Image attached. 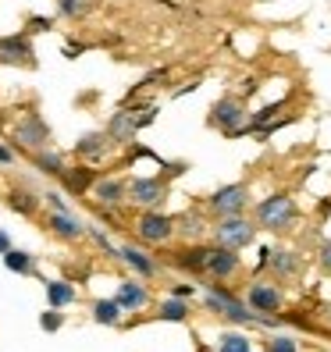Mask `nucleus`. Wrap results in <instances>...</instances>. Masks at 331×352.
<instances>
[{"label": "nucleus", "instance_id": "obj_1", "mask_svg": "<svg viewBox=\"0 0 331 352\" xmlns=\"http://www.w3.org/2000/svg\"><path fill=\"white\" fill-rule=\"evenodd\" d=\"M296 217H299V206L292 203V196H285V192L267 196V199L257 206V221H260L264 228H271V232H285V228H292Z\"/></svg>", "mask_w": 331, "mask_h": 352}, {"label": "nucleus", "instance_id": "obj_2", "mask_svg": "<svg viewBox=\"0 0 331 352\" xmlns=\"http://www.w3.org/2000/svg\"><path fill=\"white\" fill-rule=\"evenodd\" d=\"M11 139L18 142V146H25V150H43L47 142H50V129H47V121L39 118L36 111H29V114L14 125Z\"/></svg>", "mask_w": 331, "mask_h": 352}, {"label": "nucleus", "instance_id": "obj_3", "mask_svg": "<svg viewBox=\"0 0 331 352\" xmlns=\"http://www.w3.org/2000/svg\"><path fill=\"white\" fill-rule=\"evenodd\" d=\"M211 121L217 129H224L228 135H235V132H242L246 129V107H242V100H235V96H224V100H217L214 103V114H211Z\"/></svg>", "mask_w": 331, "mask_h": 352}, {"label": "nucleus", "instance_id": "obj_4", "mask_svg": "<svg viewBox=\"0 0 331 352\" xmlns=\"http://www.w3.org/2000/svg\"><path fill=\"white\" fill-rule=\"evenodd\" d=\"M136 232H139V239H142V242H150V245H160V242H168V239L175 235V221H171L168 214L147 210V214L139 217Z\"/></svg>", "mask_w": 331, "mask_h": 352}, {"label": "nucleus", "instance_id": "obj_5", "mask_svg": "<svg viewBox=\"0 0 331 352\" xmlns=\"http://www.w3.org/2000/svg\"><path fill=\"white\" fill-rule=\"evenodd\" d=\"M246 203H250V189L242 182H235V185H224V189H217L211 196V210H217L221 217H232V214L246 210Z\"/></svg>", "mask_w": 331, "mask_h": 352}, {"label": "nucleus", "instance_id": "obj_6", "mask_svg": "<svg viewBox=\"0 0 331 352\" xmlns=\"http://www.w3.org/2000/svg\"><path fill=\"white\" fill-rule=\"evenodd\" d=\"M253 242V224L232 214V217H224L217 224V245H228V250H242V245H250Z\"/></svg>", "mask_w": 331, "mask_h": 352}, {"label": "nucleus", "instance_id": "obj_7", "mask_svg": "<svg viewBox=\"0 0 331 352\" xmlns=\"http://www.w3.org/2000/svg\"><path fill=\"white\" fill-rule=\"evenodd\" d=\"M235 271H239V256H235V250H228V245H211V250H206L203 274H211V278L224 281V278H232Z\"/></svg>", "mask_w": 331, "mask_h": 352}, {"label": "nucleus", "instance_id": "obj_8", "mask_svg": "<svg viewBox=\"0 0 331 352\" xmlns=\"http://www.w3.org/2000/svg\"><path fill=\"white\" fill-rule=\"evenodd\" d=\"M164 192H168L164 178H132L125 199H132V203H139V206H157V203L164 199Z\"/></svg>", "mask_w": 331, "mask_h": 352}, {"label": "nucleus", "instance_id": "obj_9", "mask_svg": "<svg viewBox=\"0 0 331 352\" xmlns=\"http://www.w3.org/2000/svg\"><path fill=\"white\" fill-rule=\"evenodd\" d=\"M0 65H32V43L29 36H4L0 39Z\"/></svg>", "mask_w": 331, "mask_h": 352}, {"label": "nucleus", "instance_id": "obj_10", "mask_svg": "<svg viewBox=\"0 0 331 352\" xmlns=\"http://www.w3.org/2000/svg\"><path fill=\"white\" fill-rule=\"evenodd\" d=\"M246 302H250L253 314H278L281 309V292L275 285H250V292H246Z\"/></svg>", "mask_w": 331, "mask_h": 352}, {"label": "nucleus", "instance_id": "obj_11", "mask_svg": "<svg viewBox=\"0 0 331 352\" xmlns=\"http://www.w3.org/2000/svg\"><path fill=\"white\" fill-rule=\"evenodd\" d=\"M47 224H50V232H54V235L68 239V242H75V239L86 235V224H82V221H78L72 210H50Z\"/></svg>", "mask_w": 331, "mask_h": 352}, {"label": "nucleus", "instance_id": "obj_12", "mask_svg": "<svg viewBox=\"0 0 331 352\" xmlns=\"http://www.w3.org/2000/svg\"><path fill=\"white\" fill-rule=\"evenodd\" d=\"M89 192L103 206H118L121 199H125V192H129V182H121V178H96L89 185Z\"/></svg>", "mask_w": 331, "mask_h": 352}, {"label": "nucleus", "instance_id": "obj_13", "mask_svg": "<svg viewBox=\"0 0 331 352\" xmlns=\"http://www.w3.org/2000/svg\"><path fill=\"white\" fill-rule=\"evenodd\" d=\"M136 132H139V129H136V114H132V107L118 111V114L111 118V125H107V139H114V142H132Z\"/></svg>", "mask_w": 331, "mask_h": 352}, {"label": "nucleus", "instance_id": "obj_14", "mask_svg": "<svg viewBox=\"0 0 331 352\" xmlns=\"http://www.w3.org/2000/svg\"><path fill=\"white\" fill-rule=\"evenodd\" d=\"M118 256L125 260L136 274H142V278H157V271H160V267H157V263H153L147 253H142V250H136V245H121Z\"/></svg>", "mask_w": 331, "mask_h": 352}, {"label": "nucleus", "instance_id": "obj_15", "mask_svg": "<svg viewBox=\"0 0 331 352\" xmlns=\"http://www.w3.org/2000/svg\"><path fill=\"white\" fill-rule=\"evenodd\" d=\"M103 150H107V132H86L75 142V157L82 160H100Z\"/></svg>", "mask_w": 331, "mask_h": 352}, {"label": "nucleus", "instance_id": "obj_16", "mask_svg": "<svg viewBox=\"0 0 331 352\" xmlns=\"http://www.w3.org/2000/svg\"><path fill=\"white\" fill-rule=\"evenodd\" d=\"M147 299H150V292L139 281H121V288H118V306L121 309H142Z\"/></svg>", "mask_w": 331, "mask_h": 352}, {"label": "nucleus", "instance_id": "obj_17", "mask_svg": "<svg viewBox=\"0 0 331 352\" xmlns=\"http://www.w3.org/2000/svg\"><path fill=\"white\" fill-rule=\"evenodd\" d=\"M32 164H36L43 175H54V178L65 175V157L54 153V150H47V146H43V150H32Z\"/></svg>", "mask_w": 331, "mask_h": 352}, {"label": "nucleus", "instance_id": "obj_18", "mask_svg": "<svg viewBox=\"0 0 331 352\" xmlns=\"http://www.w3.org/2000/svg\"><path fill=\"white\" fill-rule=\"evenodd\" d=\"M65 185L75 192V196H82V192H89V185L96 182V175H93V168H65Z\"/></svg>", "mask_w": 331, "mask_h": 352}, {"label": "nucleus", "instance_id": "obj_19", "mask_svg": "<svg viewBox=\"0 0 331 352\" xmlns=\"http://www.w3.org/2000/svg\"><path fill=\"white\" fill-rule=\"evenodd\" d=\"M47 302H50L54 309L72 306V302H75V288H72L68 281H47Z\"/></svg>", "mask_w": 331, "mask_h": 352}, {"label": "nucleus", "instance_id": "obj_20", "mask_svg": "<svg viewBox=\"0 0 331 352\" xmlns=\"http://www.w3.org/2000/svg\"><path fill=\"white\" fill-rule=\"evenodd\" d=\"M203 299H206V306H211V309H217V314H228V309H239V306H242L232 292H224V288H217V285L206 288Z\"/></svg>", "mask_w": 331, "mask_h": 352}, {"label": "nucleus", "instance_id": "obj_21", "mask_svg": "<svg viewBox=\"0 0 331 352\" xmlns=\"http://www.w3.org/2000/svg\"><path fill=\"white\" fill-rule=\"evenodd\" d=\"M267 263H271V267H275V274H281V278L296 274V267H299V260H296V253H292V250H271Z\"/></svg>", "mask_w": 331, "mask_h": 352}, {"label": "nucleus", "instance_id": "obj_22", "mask_svg": "<svg viewBox=\"0 0 331 352\" xmlns=\"http://www.w3.org/2000/svg\"><path fill=\"white\" fill-rule=\"evenodd\" d=\"M0 260H4V267H8V271H14V274H29L32 271V253H25V250H14V245H11V250L4 253V256H0Z\"/></svg>", "mask_w": 331, "mask_h": 352}, {"label": "nucleus", "instance_id": "obj_23", "mask_svg": "<svg viewBox=\"0 0 331 352\" xmlns=\"http://www.w3.org/2000/svg\"><path fill=\"white\" fill-rule=\"evenodd\" d=\"M93 320H96V324H118V320H121L118 299H96V302H93Z\"/></svg>", "mask_w": 331, "mask_h": 352}, {"label": "nucleus", "instance_id": "obj_24", "mask_svg": "<svg viewBox=\"0 0 331 352\" xmlns=\"http://www.w3.org/2000/svg\"><path fill=\"white\" fill-rule=\"evenodd\" d=\"M206 250H211V245H193V250L178 253V267H185V271H193V274H203V263H206Z\"/></svg>", "mask_w": 331, "mask_h": 352}, {"label": "nucleus", "instance_id": "obj_25", "mask_svg": "<svg viewBox=\"0 0 331 352\" xmlns=\"http://www.w3.org/2000/svg\"><path fill=\"white\" fill-rule=\"evenodd\" d=\"M160 320H175V324H182V320H189V299H168V302H160Z\"/></svg>", "mask_w": 331, "mask_h": 352}, {"label": "nucleus", "instance_id": "obj_26", "mask_svg": "<svg viewBox=\"0 0 331 352\" xmlns=\"http://www.w3.org/2000/svg\"><path fill=\"white\" fill-rule=\"evenodd\" d=\"M8 203H11V210H18V214H36V206H39V196H32V192H25V189H14V192H8Z\"/></svg>", "mask_w": 331, "mask_h": 352}, {"label": "nucleus", "instance_id": "obj_27", "mask_svg": "<svg viewBox=\"0 0 331 352\" xmlns=\"http://www.w3.org/2000/svg\"><path fill=\"white\" fill-rule=\"evenodd\" d=\"M221 352H253V342L242 335V331H228V335H221Z\"/></svg>", "mask_w": 331, "mask_h": 352}, {"label": "nucleus", "instance_id": "obj_28", "mask_svg": "<svg viewBox=\"0 0 331 352\" xmlns=\"http://www.w3.org/2000/svg\"><path fill=\"white\" fill-rule=\"evenodd\" d=\"M178 232H182L185 239H200V235H203V217H200V214H185L182 224H178Z\"/></svg>", "mask_w": 331, "mask_h": 352}, {"label": "nucleus", "instance_id": "obj_29", "mask_svg": "<svg viewBox=\"0 0 331 352\" xmlns=\"http://www.w3.org/2000/svg\"><path fill=\"white\" fill-rule=\"evenodd\" d=\"M57 11L65 18H82L89 11V0H57Z\"/></svg>", "mask_w": 331, "mask_h": 352}, {"label": "nucleus", "instance_id": "obj_30", "mask_svg": "<svg viewBox=\"0 0 331 352\" xmlns=\"http://www.w3.org/2000/svg\"><path fill=\"white\" fill-rule=\"evenodd\" d=\"M39 327H43V331H61V327H65V309H47V314L43 317H39Z\"/></svg>", "mask_w": 331, "mask_h": 352}, {"label": "nucleus", "instance_id": "obj_31", "mask_svg": "<svg viewBox=\"0 0 331 352\" xmlns=\"http://www.w3.org/2000/svg\"><path fill=\"white\" fill-rule=\"evenodd\" d=\"M267 352H299V349H296L292 335H275L271 342H267Z\"/></svg>", "mask_w": 331, "mask_h": 352}, {"label": "nucleus", "instance_id": "obj_32", "mask_svg": "<svg viewBox=\"0 0 331 352\" xmlns=\"http://www.w3.org/2000/svg\"><path fill=\"white\" fill-rule=\"evenodd\" d=\"M89 235H93V242H96V245H100V250H103V253H107V256H118V250H114V245H111V239H107V235H103V232H100V228H89Z\"/></svg>", "mask_w": 331, "mask_h": 352}, {"label": "nucleus", "instance_id": "obj_33", "mask_svg": "<svg viewBox=\"0 0 331 352\" xmlns=\"http://www.w3.org/2000/svg\"><path fill=\"white\" fill-rule=\"evenodd\" d=\"M47 203H50V210H68V203L61 192H47Z\"/></svg>", "mask_w": 331, "mask_h": 352}, {"label": "nucleus", "instance_id": "obj_34", "mask_svg": "<svg viewBox=\"0 0 331 352\" xmlns=\"http://www.w3.org/2000/svg\"><path fill=\"white\" fill-rule=\"evenodd\" d=\"M11 164H14V150L0 142V168H11Z\"/></svg>", "mask_w": 331, "mask_h": 352}, {"label": "nucleus", "instance_id": "obj_35", "mask_svg": "<svg viewBox=\"0 0 331 352\" xmlns=\"http://www.w3.org/2000/svg\"><path fill=\"white\" fill-rule=\"evenodd\" d=\"M175 299H193L196 296V288L193 285H175V292H171Z\"/></svg>", "mask_w": 331, "mask_h": 352}, {"label": "nucleus", "instance_id": "obj_36", "mask_svg": "<svg viewBox=\"0 0 331 352\" xmlns=\"http://www.w3.org/2000/svg\"><path fill=\"white\" fill-rule=\"evenodd\" d=\"M321 267L331 274V242H324V245H321Z\"/></svg>", "mask_w": 331, "mask_h": 352}, {"label": "nucleus", "instance_id": "obj_37", "mask_svg": "<svg viewBox=\"0 0 331 352\" xmlns=\"http://www.w3.org/2000/svg\"><path fill=\"white\" fill-rule=\"evenodd\" d=\"M50 25H54L50 18H32V29H36V32H43V29H50Z\"/></svg>", "mask_w": 331, "mask_h": 352}, {"label": "nucleus", "instance_id": "obj_38", "mask_svg": "<svg viewBox=\"0 0 331 352\" xmlns=\"http://www.w3.org/2000/svg\"><path fill=\"white\" fill-rule=\"evenodd\" d=\"M8 250H11V235H8V232H0V256H4Z\"/></svg>", "mask_w": 331, "mask_h": 352}, {"label": "nucleus", "instance_id": "obj_39", "mask_svg": "<svg viewBox=\"0 0 331 352\" xmlns=\"http://www.w3.org/2000/svg\"><path fill=\"white\" fill-rule=\"evenodd\" d=\"M78 54H82V43H68L65 47V57H78Z\"/></svg>", "mask_w": 331, "mask_h": 352}]
</instances>
